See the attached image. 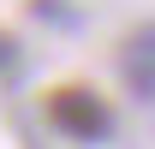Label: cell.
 <instances>
[{
	"mask_svg": "<svg viewBox=\"0 0 155 149\" xmlns=\"http://www.w3.org/2000/svg\"><path fill=\"white\" fill-rule=\"evenodd\" d=\"M42 113H48V125H54L60 137H72V143H101V137L114 131V108H107L90 84H54V90L42 95Z\"/></svg>",
	"mask_w": 155,
	"mask_h": 149,
	"instance_id": "obj_1",
	"label": "cell"
},
{
	"mask_svg": "<svg viewBox=\"0 0 155 149\" xmlns=\"http://www.w3.org/2000/svg\"><path fill=\"white\" fill-rule=\"evenodd\" d=\"M119 66H125V84H131L137 95H155V24H149V30H137V36L125 42Z\"/></svg>",
	"mask_w": 155,
	"mask_h": 149,
	"instance_id": "obj_2",
	"label": "cell"
},
{
	"mask_svg": "<svg viewBox=\"0 0 155 149\" xmlns=\"http://www.w3.org/2000/svg\"><path fill=\"white\" fill-rule=\"evenodd\" d=\"M12 60H18V42H12L6 30H0V66H12Z\"/></svg>",
	"mask_w": 155,
	"mask_h": 149,
	"instance_id": "obj_3",
	"label": "cell"
}]
</instances>
